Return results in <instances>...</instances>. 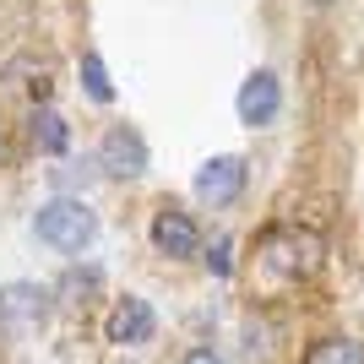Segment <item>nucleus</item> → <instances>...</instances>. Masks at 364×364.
Listing matches in <instances>:
<instances>
[{"label": "nucleus", "mask_w": 364, "mask_h": 364, "mask_svg": "<svg viewBox=\"0 0 364 364\" xmlns=\"http://www.w3.org/2000/svg\"><path fill=\"white\" fill-rule=\"evenodd\" d=\"M33 228H38V240L49 245V250H82V245L98 234V218H92L87 201H71V196H55L49 207H38V218H33Z\"/></svg>", "instance_id": "f257e3e1"}, {"label": "nucleus", "mask_w": 364, "mask_h": 364, "mask_svg": "<svg viewBox=\"0 0 364 364\" xmlns=\"http://www.w3.org/2000/svg\"><path fill=\"white\" fill-rule=\"evenodd\" d=\"M245 180H250V168H245L240 152H223V158H207L196 174V196L213 201V207H228V201H240Z\"/></svg>", "instance_id": "f03ea898"}, {"label": "nucleus", "mask_w": 364, "mask_h": 364, "mask_svg": "<svg viewBox=\"0 0 364 364\" xmlns=\"http://www.w3.org/2000/svg\"><path fill=\"white\" fill-rule=\"evenodd\" d=\"M152 250L168 261H185L201 250V228L191 223V213H180V207H164V213L152 218Z\"/></svg>", "instance_id": "7ed1b4c3"}, {"label": "nucleus", "mask_w": 364, "mask_h": 364, "mask_svg": "<svg viewBox=\"0 0 364 364\" xmlns=\"http://www.w3.org/2000/svg\"><path fill=\"white\" fill-rule=\"evenodd\" d=\"M98 168H104V174H114V180L141 174V168H147V141H141V131L114 125V131L104 136V147H98Z\"/></svg>", "instance_id": "20e7f679"}, {"label": "nucleus", "mask_w": 364, "mask_h": 364, "mask_svg": "<svg viewBox=\"0 0 364 364\" xmlns=\"http://www.w3.org/2000/svg\"><path fill=\"white\" fill-rule=\"evenodd\" d=\"M234 109H240V120L250 125V131H256V125H272L277 109H283L277 76L272 71H250V76H245V87H240V98H234Z\"/></svg>", "instance_id": "39448f33"}, {"label": "nucleus", "mask_w": 364, "mask_h": 364, "mask_svg": "<svg viewBox=\"0 0 364 364\" xmlns=\"http://www.w3.org/2000/svg\"><path fill=\"white\" fill-rule=\"evenodd\" d=\"M109 343L114 348H136V343H147L152 332H158V316H152V304L147 299H136V294H125L114 310H109Z\"/></svg>", "instance_id": "423d86ee"}, {"label": "nucleus", "mask_w": 364, "mask_h": 364, "mask_svg": "<svg viewBox=\"0 0 364 364\" xmlns=\"http://www.w3.org/2000/svg\"><path fill=\"white\" fill-rule=\"evenodd\" d=\"M49 310V294L38 283H6L0 289V321L6 326H38Z\"/></svg>", "instance_id": "0eeeda50"}, {"label": "nucleus", "mask_w": 364, "mask_h": 364, "mask_svg": "<svg viewBox=\"0 0 364 364\" xmlns=\"http://www.w3.org/2000/svg\"><path fill=\"white\" fill-rule=\"evenodd\" d=\"M304 364H364V343L359 337H321L304 353Z\"/></svg>", "instance_id": "6e6552de"}, {"label": "nucleus", "mask_w": 364, "mask_h": 364, "mask_svg": "<svg viewBox=\"0 0 364 364\" xmlns=\"http://www.w3.org/2000/svg\"><path fill=\"white\" fill-rule=\"evenodd\" d=\"M33 141H38V152L60 158L65 141H71V131H65V120L55 114V109H38V114H33Z\"/></svg>", "instance_id": "1a4fd4ad"}, {"label": "nucleus", "mask_w": 364, "mask_h": 364, "mask_svg": "<svg viewBox=\"0 0 364 364\" xmlns=\"http://www.w3.org/2000/svg\"><path fill=\"white\" fill-rule=\"evenodd\" d=\"M82 87L92 92V98H98V104H109V98H114V82H109V71H104V55H82Z\"/></svg>", "instance_id": "9d476101"}, {"label": "nucleus", "mask_w": 364, "mask_h": 364, "mask_svg": "<svg viewBox=\"0 0 364 364\" xmlns=\"http://www.w3.org/2000/svg\"><path fill=\"white\" fill-rule=\"evenodd\" d=\"M92 289H98V272H92V267H87V272H65V283H60V294L71 304H82L76 294H92Z\"/></svg>", "instance_id": "9b49d317"}, {"label": "nucleus", "mask_w": 364, "mask_h": 364, "mask_svg": "<svg viewBox=\"0 0 364 364\" xmlns=\"http://www.w3.org/2000/svg\"><path fill=\"white\" fill-rule=\"evenodd\" d=\"M228 256H234V240H228V234H223V240L213 245V256H207V267H213L218 277H228V272H234V261H228Z\"/></svg>", "instance_id": "f8f14e48"}, {"label": "nucleus", "mask_w": 364, "mask_h": 364, "mask_svg": "<svg viewBox=\"0 0 364 364\" xmlns=\"http://www.w3.org/2000/svg\"><path fill=\"white\" fill-rule=\"evenodd\" d=\"M180 364H223V359H218V353L213 348H191V353H185V359Z\"/></svg>", "instance_id": "ddd939ff"}, {"label": "nucleus", "mask_w": 364, "mask_h": 364, "mask_svg": "<svg viewBox=\"0 0 364 364\" xmlns=\"http://www.w3.org/2000/svg\"><path fill=\"white\" fill-rule=\"evenodd\" d=\"M316 6H326V0H316Z\"/></svg>", "instance_id": "4468645a"}]
</instances>
